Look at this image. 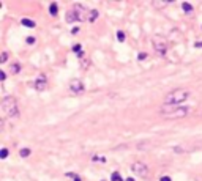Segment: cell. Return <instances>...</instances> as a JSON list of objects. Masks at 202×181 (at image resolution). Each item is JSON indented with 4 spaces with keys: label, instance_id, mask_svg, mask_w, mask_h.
<instances>
[{
    "label": "cell",
    "instance_id": "obj_1",
    "mask_svg": "<svg viewBox=\"0 0 202 181\" xmlns=\"http://www.w3.org/2000/svg\"><path fill=\"white\" fill-rule=\"evenodd\" d=\"M190 96H191L190 90H186V88H177V90L169 91L164 96V104L166 106H177V104H180V102L186 101Z\"/></svg>",
    "mask_w": 202,
    "mask_h": 181
},
{
    "label": "cell",
    "instance_id": "obj_2",
    "mask_svg": "<svg viewBox=\"0 0 202 181\" xmlns=\"http://www.w3.org/2000/svg\"><path fill=\"white\" fill-rule=\"evenodd\" d=\"M89 17V11L85 7H82L81 3H74L71 10L66 11V22L73 24V22H82L87 21Z\"/></svg>",
    "mask_w": 202,
    "mask_h": 181
},
{
    "label": "cell",
    "instance_id": "obj_3",
    "mask_svg": "<svg viewBox=\"0 0 202 181\" xmlns=\"http://www.w3.org/2000/svg\"><path fill=\"white\" fill-rule=\"evenodd\" d=\"M2 112H3L7 117H10V118L19 115L17 102H16V99H14L13 96H5V98H3V101H2Z\"/></svg>",
    "mask_w": 202,
    "mask_h": 181
},
{
    "label": "cell",
    "instance_id": "obj_4",
    "mask_svg": "<svg viewBox=\"0 0 202 181\" xmlns=\"http://www.w3.org/2000/svg\"><path fill=\"white\" fill-rule=\"evenodd\" d=\"M190 114V109L188 107H177V109H172L171 112H166L163 114L166 118H183Z\"/></svg>",
    "mask_w": 202,
    "mask_h": 181
},
{
    "label": "cell",
    "instance_id": "obj_5",
    "mask_svg": "<svg viewBox=\"0 0 202 181\" xmlns=\"http://www.w3.org/2000/svg\"><path fill=\"white\" fill-rule=\"evenodd\" d=\"M131 170H133L137 176H147V175H148V167H147V164H144V162H134V164L131 165Z\"/></svg>",
    "mask_w": 202,
    "mask_h": 181
},
{
    "label": "cell",
    "instance_id": "obj_6",
    "mask_svg": "<svg viewBox=\"0 0 202 181\" xmlns=\"http://www.w3.org/2000/svg\"><path fill=\"white\" fill-rule=\"evenodd\" d=\"M153 47H155V50H158V52H160L161 55H166V50H167V44H166L164 38H160V36L153 38Z\"/></svg>",
    "mask_w": 202,
    "mask_h": 181
},
{
    "label": "cell",
    "instance_id": "obj_7",
    "mask_svg": "<svg viewBox=\"0 0 202 181\" xmlns=\"http://www.w3.org/2000/svg\"><path fill=\"white\" fill-rule=\"evenodd\" d=\"M46 88H47V77H46V74H40L35 81V90L43 91Z\"/></svg>",
    "mask_w": 202,
    "mask_h": 181
},
{
    "label": "cell",
    "instance_id": "obj_8",
    "mask_svg": "<svg viewBox=\"0 0 202 181\" xmlns=\"http://www.w3.org/2000/svg\"><path fill=\"white\" fill-rule=\"evenodd\" d=\"M70 90H71L73 93H82V91H84V84H82V81H81V79H73V81L70 82Z\"/></svg>",
    "mask_w": 202,
    "mask_h": 181
},
{
    "label": "cell",
    "instance_id": "obj_9",
    "mask_svg": "<svg viewBox=\"0 0 202 181\" xmlns=\"http://www.w3.org/2000/svg\"><path fill=\"white\" fill-rule=\"evenodd\" d=\"M21 24L24 25V27H27V29H35V27H36V22L32 21V19H27V17L21 19Z\"/></svg>",
    "mask_w": 202,
    "mask_h": 181
},
{
    "label": "cell",
    "instance_id": "obj_10",
    "mask_svg": "<svg viewBox=\"0 0 202 181\" xmlns=\"http://www.w3.org/2000/svg\"><path fill=\"white\" fill-rule=\"evenodd\" d=\"M98 16H99V11H98V10H92V11H89L87 21H89V22H95V21L98 19Z\"/></svg>",
    "mask_w": 202,
    "mask_h": 181
},
{
    "label": "cell",
    "instance_id": "obj_11",
    "mask_svg": "<svg viewBox=\"0 0 202 181\" xmlns=\"http://www.w3.org/2000/svg\"><path fill=\"white\" fill-rule=\"evenodd\" d=\"M57 13H59V5L55 2H52L49 5V14L50 16H57Z\"/></svg>",
    "mask_w": 202,
    "mask_h": 181
},
{
    "label": "cell",
    "instance_id": "obj_12",
    "mask_svg": "<svg viewBox=\"0 0 202 181\" xmlns=\"http://www.w3.org/2000/svg\"><path fill=\"white\" fill-rule=\"evenodd\" d=\"M182 10H183L186 14H190V13H193V5L188 3V2H183V3H182Z\"/></svg>",
    "mask_w": 202,
    "mask_h": 181
},
{
    "label": "cell",
    "instance_id": "obj_13",
    "mask_svg": "<svg viewBox=\"0 0 202 181\" xmlns=\"http://www.w3.org/2000/svg\"><path fill=\"white\" fill-rule=\"evenodd\" d=\"M30 148H21V151H19V154H21V158H29L30 156Z\"/></svg>",
    "mask_w": 202,
    "mask_h": 181
},
{
    "label": "cell",
    "instance_id": "obj_14",
    "mask_svg": "<svg viewBox=\"0 0 202 181\" xmlns=\"http://www.w3.org/2000/svg\"><path fill=\"white\" fill-rule=\"evenodd\" d=\"M10 71H11V74H17V72L21 71V65H19V63H13V65L10 66Z\"/></svg>",
    "mask_w": 202,
    "mask_h": 181
},
{
    "label": "cell",
    "instance_id": "obj_15",
    "mask_svg": "<svg viewBox=\"0 0 202 181\" xmlns=\"http://www.w3.org/2000/svg\"><path fill=\"white\" fill-rule=\"evenodd\" d=\"M111 181H125V179L120 176L118 172H112V173H111Z\"/></svg>",
    "mask_w": 202,
    "mask_h": 181
},
{
    "label": "cell",
    "instance_id": "obj_16",
    "mask_svg": "<svg viewBox=\"0 0 202 181\" xmlns=\"http://www.w3.org/2000/svg\"><path fill=\"white\" fill-rule=\"evenodd\" d=\"M7 60H8V52H7V50H3L2 55H0V63H7Z\"/></svg>",
    "mask_w": 202,
    "mask_h": 181
},
{
    "label": "cell",
    "instance_id": "obj_17",
    "mask_svg": "<svg viewBox=\"0 0 202 181\" xmlns=\"http://www.w3.org/2000/svg\"><path fill=\"white\" fill-rule=\"evenodd\" d=\"M92 159L96 161V162H101V164H104V162H106V158H103V156H93Z\"/></svg>",
    "mask_w": 202,
    "mask_h": 181
},
{
    "label": "cell",
    "instance_id": "obj_18",
    "mask_svg": "<svg viewBox=\"0 0 202 181\" xmlns=\"http://www.w3.org/2000/svg\"><path fill=\"white\" fill-rule=\"evenodd\" d=\"M117 39H118L120 43H123V41H125V33H123L122 30H118V32H117Z\"/></svg>",
    "mask_w": 202,
    "mask_h": 181
},
{
    "label": "cell",
    "instance_id": "obj_19",
    "mask_svg": "<svg viewBox=\"0 0 202 181\" xmlns=\"http://www.w3.org/2000/svg\"><path fill=\"white\" fill-rule=\"evenodd\" d=\"M81 49H82L81 44H74V46H73V50H74V52H78V54H82V50H81Z\"/></svg>",
    "mask_w": 202,
    "mask_h": 181
},
{
    "label": "cell",
    "instance_id": "obj_20",
    "mask_svg": "<svg viewBox=\"0 0 202 181\" xmlns=\"http://www.w3.org/2000/svg\"><path fill=\"white\" fill-rule=\"evenodd\" d=\"M7 156H8V148H2V153H0V158L5 159Z\"/></svg>",
    "mask_w": 202,
    "mask_h": 181
},
{
    "label": "cell",
    "instance_id": "obj_21",
    "mask_svg": "<svg viewBox=\"0 0 202 181\" xmlns=\"http://www.w3.org/2000/svg\"><path fill=\"white\" fill-rule=\"evenodd\" d=\"M25 41H27V44H35V36H27V39H25Z\"/></svg>",
    "mask_w": 202,
    "mask_h": 181
},
{
    "label": "cell",
    "instance_id": "obj_22",
    "mask_svg": "<svg viewBox=\"0 0 202 181\" xmlns=\"http://www.w3.org/2000/svg\"><path fill=\"white\" fill-rule=\"evenodd\" d=\"M144 58H147V54H145V52H142V54L137 55V60H144Z\"/></svg>",
    "mask_w": 202,
    "mask_h": 181
},
{
    "label": "cell",
    "instance_id": "obj_23",
    "mask_svg": "<svg viewBox=\"0 0 202 181\" xmlns=\"http://www.w3.org/2000/svg\"><path fill=\"white\" fill-rule=\"evenodd\" d=\"M160 181H172V179H171V176L164 175V176H161V178H160Z\"/></svg>",
    "mask_w": 202,
    "mask_h": 181
},
{
    "label": "cell",
    "instance_id": "obj_24",
    "mask_svg": "<svg viewBox=\"0 0 202 181\" xmlns=\"http://www.w3.org/2000/svg\"><path fill=\"white\" fill-rule=\"evenodd\" d=\"M5 79H7V74H5V72L2 71V72H0V81H2V82H3Z\"/></svg>",
    "mask_w": 202,
    "mask_h": 181
},
{
    "label": "cell",
    "instance_id": "obj_25",
    "mask_svg": "<svg viewBox=\"0 0 202 181\" xmlns=\"http://www.w3.org/2000/svg\"><path fill=\"white\" fill-rule=\"evenodd\" d=\"M71 33H73V35L79 33V27H73V29H71Z\"/></svg>",
    "mask_w": 202,
    "mask_h": 181
},
{
    "label": "cell",
    "instance_id": "obj_26",
    "mask_svg": "<svg viewBox=\"0 0 202 181\" xmlns=\"http://www.w3.org/2000/svg\"><path fill=\"white\" fill-rule=\"evenodd\" d=\"M194 47L200 49V47H202V41H196V43H194Z\"/></svg>",
    "mask_w": 202,
    "mask_h": 181
},
{
    "label": "cell",
    "instance_id": "obj_27",
    "mask_svg": "<svg viewBox=\"0 0 202 181\" xmlns=\"http://www.w3.org/2000/svg\"><path fill=\"white\" fill-rule=\"evenodd\" d=\"M74 181H81V176H78V175H76V178H74Z\"/></svg>",
    "mask_w": 202,
    "mask_h": 181
},
{
    "label": "cell",
    "instance_id": "obj_28",
    "mask_svg": "<svg viewBox=\"0 0 202 181\" xmlns=\"http://www.w3.org/2000/svg\"><path fill=\"white\" fill-rule=\"evenodd\" d=\"M125 181H134V178H126Z\"/></svg>",
    "mask_w": 202,
    "mask_h": 181
}]
</instances>
